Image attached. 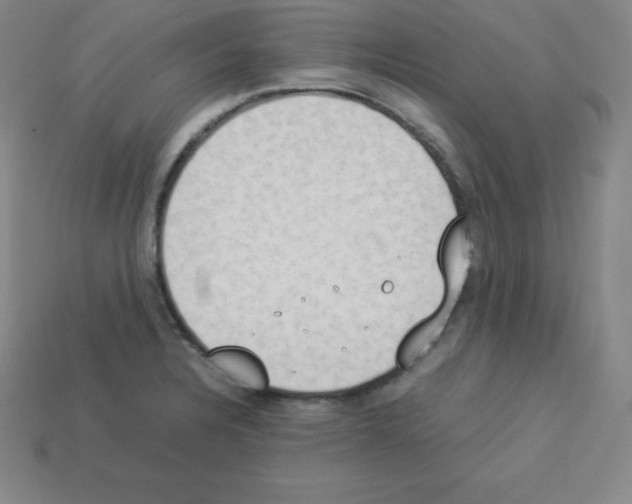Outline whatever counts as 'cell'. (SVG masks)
<instances>
[{
    "label": "cell",
    "instance_id": "7a4b0ae2",
    "mask_svg": "<svg viewBox=\"0 0 632 504\" xmlns=\"http://www.w3.org/2000/svg\"><path fill=\"white\" fill-rule=\"evenodd\" d=\"M207 361L226 381L242 390L260 392L269 385L263 362L247 349L219 348L207 356Z\"/></svg>",
    "mask_w": 632,
    "mask_h": 504
},
{
    "label": "cell",
    "instance_id": "3957f363",
    "mask_svg": "<svg viewBox=\"0 0 632 504\" xmlns=\"http://www.w3.org/2000/svg\"><path fill=\"white\" fill-rule=\"evenodd\" d=\"M449 316L438 310L429 319L418 324L402 341L397 362L403 368L410 367L422 357L441 335Z\"/></svg>",
    "mask_w": 632,
    "mask_h": 504
},
{
    "label": "cell",
    "instance_id": "6da1fadb",
    "mask_svg": "<svg viewBox=\"0 0 632 504\" xmlns=\"http://www.w3.org/2000/svg\"><path fill=\"white\" fill-rule=\"evenodd\" d=\"M440 263L446 284L442 307L451 312L463 290L470 266V240L465 221L459 220L448 229L441 246Z\"/></svg>",
    "mask_w": 632,
    "mask_h": 504
}]
</instances>
